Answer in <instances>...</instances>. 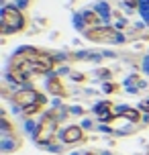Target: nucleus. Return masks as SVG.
<instances>
[{"label":"nucleus","mask_w":149,"mask_h":155,"mask_svg":"<svg viewBox=\"0 0 149 155\" xmlns=\"http://www.w3.org/2000/svg\"><path fill=\"white\" fill-rule=\"evenodd\" d=\"M25 15L18 10L16 6H6L2 8V25H0V33L2 35H8V33H21L25 29Z\"/></svg>","instance_id":"obj_1"},{"label":"nucleus","mask_w":149,"mask_h":155,"mask_svg":"<svg viewBox=\"0 0 149 155\" xmlns=\"http://www.w3.org/2000/svg\"><path fill=\"white\" fill-rule=\"evenodd\" d=\"M55 131H57V120H55V114H47L37 127V133H35V139L37 143H49V141L55 137Z\"/></svg>","instance_id":"obj_2"},{"label":"nucleus","mask_w":149,"mask_h":155,"mask_svg":"<svg viewBox=\"0 0 149 155\" xmlns=\"http://www.w3.org/2000/svg\"><path fill=\"white\" fill-rule=\"evenodd\" d=\"M90 41H96V43H114L118 37V33L112 29V27H94V29H86L84 33Z\"/></svg>","instance_id":"obj_3"},{"label":"nucleus","mask_w":149,"mask_h":155,"mask_svg":"<svg viewBox=\"0 0 149 155\" xmlns=\"http://www.w3.org/2000/svg\"><path fill=\"white\" fill-rule=\"evenodd\" d=\"M45 96L41 92H37V90H33V88H27V90H18V92L15 94V104H18L21 108H27V106H31V104H35V102L43 100Z\"/></svg>","instance_id":"obj_4"},{"label":"nucleus","mask_w":149,"mask_h":155,"mask_svg":"<svg viewBox=\"0 0 149 155\" xmlns=\"http://www.w3.org/2000/svg\"><path fill=\"white\" fill-rule=\"evenodd\" d=\"M84 137V133H82V129L80 127H68L65 131H63V143H76V141H80Z\"/></svg>","instance_id":"obj_5"},{"label":"nucleus","mask_w":149,"mask_h":155,"mask_svg":"<svg viewBox=\"0 0 149 155\" xmlns=\"http://www.w3.org/2000/svg\"><path fill=\"white\" fill-rule=\"evenodd\" d=\"M49 94H55V96H68V90H65V86H63L61 78H51L49 80Z\"/></svg>","instance_id":"obj_6"},{"label":"nucleus","mask_w":149,"mask_h":155,"mask_svg":"<svg viewBox=\"0 0 149 155\" xmlns=\"http://www.w3.org/2000/svg\"><path fill=\"white\" fill-rule=\"evenodd\" d=\"M82 23L86 29H94V27H100V15H96L92 10H88L86 15L82 16Z\"/></svg>","instance_id":"obj_7"},{"label":"nucleus","mask_w":149,"mask_h":155,"mask_svg":"<svg viewBox=\"0 0 149 155\" xmlns=\"http://www.w3.org/2000/svg\"><path fill=\"white\" fill-rule=\"evenodd\" d=\"M108 110H112V104H110V102H102V104H98V106H96V114L100 116L102 120H108L110 116L106 114Z\"/></svg>","instance_id":"obj_8"},{"label":"nucleus","mask_w":149,"mask_h":155,"mask_svg":"<svg viewBox=\"0 0 149 155\" xmlns=\"http://www.w3.org/2000/svg\"><path fill=\"white\" fill-rule=\"evenodd\" d=\"M43 106H45V98L39 100V102H35V104H31V106H27V108H23V110H25V114H27V116H33V114H37Z\"/></svg>","instance_id":"obj_9"},{"label":"nucleus","mask_w":149,"mask_h":155,"mask_svg":"<svg viewBox=\"0 0 149 155\" xmlns=\"http://www.w3.org/2000/svg\"><path fill=\"white\" fill-rule=\"evenodd\" d=\"M123 116L129 118V120H133V123H139V120H141V112L137 108H127L125 112H123Z\"/></svg>","instance_id":"obj_10"},{"label":"nucleus","mask_w":149,"mask_h":155,"mask_svg":"<svg viewBox=\"0 0 149 155\" xmlns=\"http://www.w3.org/2000/svg\"><path fill=\"white\" fill-rule=\"evenodd\" d=\"M127 4H129L131 8H137L139 6V0H127Z\"/></svg>","instance_id":"obj_11"},{"label":"nucleus","mask_w":149,"mask_h":155,"mask_svg":"<svg viewBox=\"0 0 149 155\" xmlns=\"http://www.w3.org/2000/svg\"><path fill=\"white\" fill-rule=\"evenodd\" d=\"M114 90H117V86H114V84H108V86H106V92H114Z\"/></svg>","instance_id":"obj_12"},{"label":"nucleus","mask_w":149,"mask_h":155,"mask_svg":"<svg viewBox=\"0 0 149 155\" xmlns=\"http://www.w3.org/2000/svg\"><path fill=\"white\" fill-rule=\"evenodd\" d=\"M143 108H145V110H149V100H145V102H143Z\"/></svg>","instance_id":"obj_13"},{"label":"nucleus","mask_w":149,"mask_h":155,"mask_svg":"<svg viewBox=\"0 0 149 155\" xmlns=\"http://www.w3.org/2000/svg\"><path fill=\"white\" fill-rule=\"evenodd\" d=\"M90 155H92V153H90Z\"/></svg>","instance_id":"obj_14"}]
</instances>
